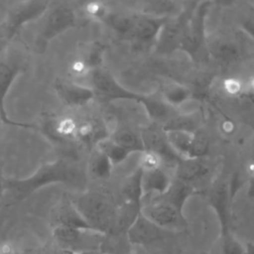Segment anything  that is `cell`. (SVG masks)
I'll use <instances>...</instances> for the list:
<instances>
[{"mask_svg":"<svg viewBox=\"0 0 254 254\" xmlns=\"http://www.w3.org/2000/svg\"><path fill=\"white\" fill-rule=\"evenodd\" d=\"M82 178L83 174L76 163L68 159H57L41 165L26 178L6 179L5 190H9L15 198L24 199L50 185H79Z\"/></svg>","mask_w":254,"mask_h":254,"instance_id":"obj_1","label":"cell"},{"mask_svg":"<svg viewBox=\"0 0 254 254\" xmlns=\"http://www.w3.org/2000/svg\"><path fill=\"white\" fill-rule=\"evenodd\" d=\"M85 222L95 231L106 234L117 223L118 212L114 204L103 194L94 191L83 192L70 198Z\"/></svg>","mask_w":254,"mask_h":254,"instance_id":"obj_2","label":"cell"},{"mask_svg":"<svg viewBox=\"0 0 254 254\" xmlns=\"http://www.w3.org/2000/svg\"><path fill=\"white\" fill-rule=\"evenodd\" d=\"M26 67L27 55L25 51L10 44L0 52V120L6 125L34 129L36 126L32 123L19 122L11 119L5 108V100L9 90Z\"/></svg>","mask_w":254,"mask_h":254,"instance_id":"obj_3","label":"cell"},{"mask_svg":"<svg viewBox=\"0 0 254 254\" xmlns=\"http://www.w3.org/2000/svg\"><path fill=\"white\" fill-rule=\"evenodd\" d=\"M48 10V0H21L13 4L0 23V52L12 44L26 25L42 18Z\"/></svg>","mask_w":254,"mask_h":254,"instance_id":"obj_4","label":"cell"},{"mask_svg":"<svg viewBox=\"0 0 254 254\" xmlns=\"http://www.w3.org/2000/svg\"><path fill=\"white\" fill-rule=\"evenodd\" d=\"M76 25V15L72 8L59 5L49 12L34 39V50L42 54L59 36L64 34Z\"/></svg>","mask_w":254,"mask_h":254,"instance_id":"obj_5","label":"cell"},{"mask_svg":"<svg viewBox=\"0 0 254 254\" xmlns=\"http://www.w3.org/2000/svg\"><path fill=\"white\" fill-rule=\"evenodd\" d=\"M104 234L91 229H79L64 226H53V237L56 243L71 254L96 251Z\"/></svg>","mask_w":254,"mask_h":254,"instance_id":"obj_6","label":"cell"},{"mask_svg":"<svg viewBox=\"0 0 254 254\" xmlns=\"http://www.w3.org/2000/svg\"><path fill=\"white\" fill-rule=\"evenodd\" d=\"M161 198H149L148 201H142L140 212L160 227L170 231H180L187 226V219L184 212L169 202L162 195ZM146 198V197H145Z\"/></svg>","mask_w":254,"mask_h":254,"instance_id":"obj_7","label":"cell"},{"mask_svg":"<svg viewBox=\"0 0 254 254\" xmlns=\"http://www.w3.org/2000/svg\"><path fill=\"white\" fill-rule=\"evenodd\" d=\"M170 233V231L160 227L140 211L126 230L130 246L139 248L151 246L166 238Z\"/></svg>","mask_w":254,"mask_h":254,"instance_id":"obj_8","label":"cell"},{"mask_svg":"<svg viewBox=\"0 0 254 254\" xmlns=\"http://www.w3.org/2000/svg\"><path fill=\"white\" fill-rule=\"evenodd\" d=\"M55 89L63 103L70 108L88 106L96 97L91 87L72 79H58L55 83Z\"/></svg>","mask_w":254,"mask_h":254,"instance_id":"obj_9","label":"cell"},{"mask_svg":"<svg viewBox=\"0 0 254 254\" xmlns=\"http://www.w3.org/2000/svg\"><path fill=\"white\" fill-rule=\"evenodd\" d=\"M230 188L224 180L215 181L208 192V202L215 211L220 224V233L230 230Z\"/></svg>","mask_w":254,"mask_h":254,"instance_id":"obj_10","label":"cell"},{"mask_svg":"<svg viewBox=\"0 0 254 254\" xmlns=\"http://www.w3.org/2000/svg\"><path fill=\"white\" fill-rule=\"evenodd\" d=\"M211 167L202 159H179L173 167L174 179L189 185H194L209 176Z\"/></svg>","mask_w":254,"mask_h":254,"instance_id":"obj_11","label":"cell"},{"mask_svg":"<svg viewBox=\"0 0 254 254\" xmlns=\"http://www.w3.org/2000/svg\"><path fill=\"white\" fill-rule=\"evenodd\" d=\"M173 181L174 176L170 174L165 166L154 171L142 172L143 198L165 194Z\"/></svg>","mask_w":254,"mask_h":254,"instance_id":"obj_12","label":"cell"},{"mask_svg":"<svg viewBox=\"0 0 254 254\" xmlns=\"http://www.w3.org/2000/svg\"><path fill=\"white\" fill-rule=\"evenodd\" d=\"M51 217H52L53 226H64V227L93 230L82 218V216L77 211L75 206L72 204L70 199H67L59 203L54 208L51 214Z\"/></svg>","mask_w":254,"mask_h":254,"instance_id":"obj_13","label":"cell"},{"mask_svg":"<svg viewBox=\"0 0 254 254\" xmlns=\"http://www.w3.org/2000/svg\"><path fill=\"white\" fill-rule=\"evenodd\" d=\"M164 134L173 153L179 159H189L190 151L195 136V130L185 128H165Z\"/></svg>","mask_w":254,"mask_h":254,"instance_id":"obj_14","label":"cell"},{"mask_svg":"<svg viewBox=\"0 0 254 254\" xmlns=\"http://www.w3.org/2000/svg\"><path fill=\"white\" fill-rule=\"evenodd\" d=\"M122 195L125 202L140 207L143 198L142 191V171L136 169L126 178L122 186Z\"/></svg>","mask_w":254,"mask_h":254,"instance_id":"obj_15","label":"cell"},{"mask_svg":"<svg viewBox=\"0 0 254 254\" xmlns=\"http://www.w3.org/2000/svg\"><path fill=\"white\" fill-rule=\"evenodd\" d=\"M197 190L192 185L183 183L179 180L174 179L168 191L162 196L176 206L180 211L183 212V208L186 200L192 194L196 193Z\"/></svg>","mask_w":254,"mask_h":254,"instance_id":"obj_16","label":"cell"},{"mask_svg":"<svg viewBox=\"0 0 254 254\" xmlns=\"http://www.w3.org/2000/svg\"><path fill=\"white\" fill-rule=\"evenodd\" d=\"M210 254H247V244L239 240L229 230L220 233Z\"/></svg>","mask_w":254,"mask_h":254,"instance_id":"obj_17","label":"cell"},{"mask_svg":"<svg viewBox=\"0 0 254 254\" xmlns=\"http://www.w3.org/2000/svg\"><path fill=\"white\" fill-rule=\"evenodd\" d=\"M113 168L109 159L95 148L88 162V172L90 176L97 180H107L110 178Z\"/></svg>","mask_w":254,"mask_h":254,"instance_id":"obj_18","label":"cell"},{"mask_svg":"<svg viewBox=\"0 0 254 254\" xmlns=\"http://www.w3.org/2000/svg\"><path fill=\"white\" fill-rule=\"evenodd\" d=\"M166 165L164 158L157 152L144 149L137 153V167L142 172H150Z\"/></svg>","mask_w":254,"mask_h":254,"instance_id":"obj_19","label":"cell"},{"mask_svg":"<svg viewBox=\"0 0 254 254\" xmlns=\"http://www.w3.org/2000/svg\"><path fill=\"white\" fill-rule=\"evenodd\" d=\"M4 165L3 162L0 160V198L5 190V180L6 178L4 177Z\"/></svg>","mask_w":254,"mask_h":254,"instance_id":"obj_20","label":"cell"},{"mask_svg":"<svg viewBox=\"0 0 254 254\" xmlns=\"http://www.w3.org/2000/svg\"><path fill=\"white\" fill-rule=\"evenodd\" d=\"M239 2L247 9L254 11V0H239Z\"/></svg>","mask_w":254,"mask_h":254,"instance_id":"obj_21","label":"cell"},{"mask_svg":"<svg viewBox=\"0 0 254 254\" xmlns=\"http://www.w3.org/2000/svg\"><path fill=\"white\" fill-rule=\"evenodd\" d=\"M247 254H254V244L247 242Z\"/></svg>","mask_w":254,"mask_h":254,"instance_id":"obj_22","label":"cell"},{"mask_svg":"<svg viewBox=\"0 0 254 254\" xmlns=\"http://www.w3.org/2000/svg\"><path fill=\"white\" fill-rule=\"evenodd\" d=\"M127 254H142V253H139V252H133V251H129Z\"/></svg>","mask_w":254,"mask_h":254,"instance_id":"obj_23","label":"cell"}]
</instances>
